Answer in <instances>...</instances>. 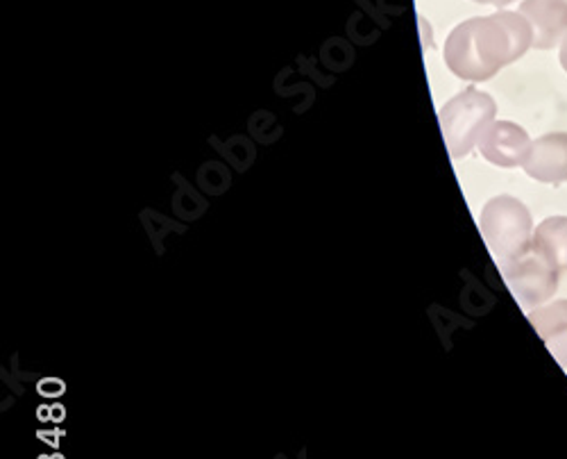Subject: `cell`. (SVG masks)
Segmentation results:
<instances>
[{"mask_svg":"<svg viewBox=\"0 0 567 459\" xmlns=\"http://www.w3.org/2000/svg\"><path fill=\"white\" fill-rule=\"evenodd\" d=\"M519 14L532 23L538 51H549L567 37V0H525Z\"/></svg>","mask_w":567,"mask_h":459,"instance_id":"cell-6","label":"cell"},{"mask_svg":"<svg viewBox=\"0 0 567 459\" xmlns=\"http://www.w3.org/2000/svg\"><path fill=\"white\" fill-rule=\"evenodd\" d=\"M529 177L547 185L567 182V132H549L534 142L523 166Z\"/></svg>","mask_w":567,"mask_h":459,"instance_id":"cell-7","label":"cell"},{"mask_svg":"<svg viewBox=\"0 0 567 459\" xmlns=\"http://www.w3.org/2000/svg\"><path fill=\"white\" fill-rule=\"evenodd\" d=\"M475 3H482V6H495V8H504L508 3H515V0H475Z\"/></svg>","mask_w":567,"mask_h":459,"instance_id":"cell-10","label":"cell"},{"mask_svg":"<svg viewBox=\"0 0 567 459\" xmlns=\"http://www.w3.org/2000/svg\"><path fill=\"white\" fill-rule=\"evenodd\" d=\"M497 105L491 94L475 86L463 89L441 110V128L450 155L465 157L482 140L486 128L495 121Z\"/></svg>","mask_w":567,"mask_h":459,"instance_id":"cell-3","label":"cell"},{"mask_svg":"<svg viewBox=\"0 0 567 459\" xmlns=\"http://www.w3.org/2000/svg\"><path fill=\"white\" fill-rule=\"evenodd\" d=\"M529 132L513 121H493L477 144L480 153L495 166L515 169L525 166L532 153Z\"/></svg>","mask_w":567,"mask_h":459,"instance_id":"cell-5","label":"cell"},{"mask_svg":"<svg viewBox=\"0 0 567 459\" xmlns=\"http://www.w3.org/2000/svg\"><path fill=\"white\" fill-rule=\"evenodd\" d=\"M534 45V28L519 12L467 19L445 41L447 69L467 82H484L506 64L525 58Z\"/></svg>","mask_w":567,"mask_h":459,"instance_id":"cell-1","label":"cell"},{"mask_svg":"<svg viewBox=\"0 0 567 459\" xmlns=\"http://www.w3.org/2000/svg\"><path fill=\"white\" fill-rule=\"evenodd\" d=\"M502 273L513 296L527 309L543 307L556 294L560 278V273L532 248L517 259L504 264Z\"/></svg>","mask_w":567,"mask_h":459,"instance_id":"cell-4","label":"cell"},{"mask_svg":"<svg viewBox=\"0 0 567 459\" xmlns=\"http://www.w3.org/2000/svg\"><path fill=\"white\" fill-rule=\"evenodd\" d=\"M480 227L499 266L517 259L532 248V214L523 201H517L513 196L491 198L482 210Z\"/></svg>","mask_w":567,"mask_h":459,"instance_id":"cell-2","label":"cell"},{"mask_svg":"<svg viewBox=\"0 0 567 459\" xmlns=\"http://www.w3.org/2000/svg\"><path fill=\"white\" fill-rule=\"evenodd\" d=\"M560 67H563L565 73H567V37H565L563 43H560Z\"/></svg>","mask_w":567,"mask_h":459,"instance_id":"cell-11","label":"cell"},{"mask_svg":"<svg viewBox=\"0 0 567 459\" xmlns=\"http://www.w3.org/2000/svg\"><path fill=\"white\" fill-rule=\"evenodd\" d=\"M41 459H43V457H41Z\"/></svg>","mask_w":567,"mask_h":459,"instance_id":"cell-13","label":"cell"},{"mask_svg":"<svg viewBox=\"0 0 567 459\" xmlns=\"http://www.w3.org/2000/svg\"><path fill=\"white\" fill-rule=\"evenodd\" d=\"M529 324L560 366H567V300H554L549 305L529 312Z\"/></svg>","mask_w":567,"mask_h":459,"instance_id":"cell-8","label":"cell"},{"mask_svg":"<svg viewBox=\"0 0 567 459\" xmlns=\"http://www.w3.org/2000/svg\"><path fill=\"white\" fill-rule=\"evenodd\" d=\"M55 459H62V457H55Z\"/></svg>","mask_w":567,"mask_h":459,"instance_id":"cell-12","label":"cell"},{"mask_svg":"<svg viewBox=\"0 0 567 459\" xmlns=\"http://www.w3.org/2000/svg\"><path fill=\"white\" fill-rule=\"evenodd\" d=\"M532 251L558 273L567 271V216L545 218L532 237Z\"/></svg>","mask_w":567,"mask_h":459,"instance_id":"cell-9","label":"cell"}]
</instances>
